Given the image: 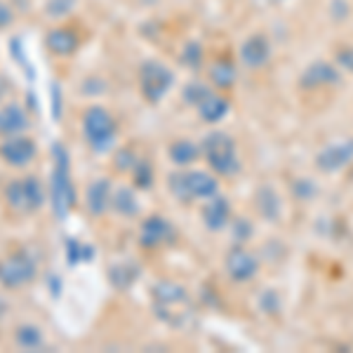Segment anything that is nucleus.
Instances as JSON below:
<instances>
[{
  "mask_svg": "<svg viewBox=\"0 0 353 353\" xmlns=\"http://www.w3.org/2000/svg\"><path fill=\"white\" fill-rule=\"evenodd\" d=\"M52 172H50V205L59 221H66L68 212L76 208V186L71 179V156L61 141L52 144Z\"/></svg>",
  "mask_w": 353,
  "mask_h": 353,
  "instance_id": "nucleus-1",
  "label": "nucleus"
},
{
  "mask_svg": "<svg viewBox=\"0 0 353 353\" xmlns=\"http://www.w3.org/2000/svg\"><path fill=\"white\" fill-rule=\"evenodd\" d=\"M203 161L208 163V170H212L219 179H233L241 174L243 161L238 153L236 139L224 130H210L201 139Z\"/></svg>",
  "mask_w": 353,
  "mask_h": 353,
  "instance_id": "nucleus-2",
  "label": "nucleus"
},
{
  "mask_svg": "<svg viewBox=\"0 0 353 353\" xmlns=\"http://www.w3.org/2000/svg\"><path fill=\"white\" fill-rule=\"evenodd\" d=\"M168 189L176 203L191 205L196 201H208L210 196L219 193V176L212 170L176 168V172L168 176Z\"/></svg>",
  "mask_w": 353,
  "mask_h": 353,
  "instance_id": "nucleus-3",
  "label": "nucleus"
},
{
  "mask_svg": "<svg viewBox=\"0 0 353 353\" xmlns=\"http://www.w3.org/2000/svg\"><path fill=\"white\" fill-rule=\"evenodd\" d=\"M153 311L168 325H184L186 318L191 316V297L189 290L176 281H158L151 288Z\"/></svg>",
  "mask_w": 353,
  "mask_h": 353,
  "instance_id": "nucleus-4",
  "label": "nucleus"
},
{
  "mask_svg": "<svg viewBox=\"0 0 353 353\" xmlns=\"http://www.w3.org/2000/svg\"><path fill=\"white\" fill-rule=\"evenodd\" d=\"M81 128H83L85 141H88L92 153L106 156L109 151H113L116 139H118V125L109 109H104V106H99V104L88 106L81 118Z\"/></svg>",
  "mask_w": 353,
  "mask_h": 353,
  "instance_id": "nucleus-5",
  "label": "nucleus"
},
{
  "mask_svg": "<svg viewBox=\"0 0 353 353\" xmlns=\"http://www.w3.org/2000/svg\"><path fill=\"white\" fill-rule=\"evenodd\" d=\"M174 71L161 59H146L139 64V92L149 104H161L174 88Z\"/></svg>",
  "mask_w": 353,
  "mask_h": 353,
  "instance_id": "nucleus-6",
  "label": "nucleus"
},
{
  "mask_svg": "<svg viewBox=\"0 0 353 353\" xmlns=\"http://www.w3.org/2000/svg\"><path fill=\"white\" fill-rule=\"evenodd\" d=\"M38 276V259L28 250H14L0 259V288L21 290Z\"/></svg>",
  "mask_w": 353,
  "mask_h": 353,
  "instance_id": "nucleus-7",
  "label": "nucleus"
},
{
  "mask_svg": "<svg viewBox=\"0 0 353 353\" xmlns=\"http://www.w3.org/2000/svg\"><path fill=\"white\" fill-rule=\"evenodd\" d=\"M313 165L321 174H339L353 165V137H337L318 149Z\"/></svg>",
  "mask_w": 353,
  "mask_h": 353,
  "instance_id": "nucleus-8",
  "label": "nucleus"
},
{
  "mask_svg": "<svg viewBox=\"0 0 353 353\" xmlns=\"http://www.w3.org/2000/svg\"><path fill=\"white\" fill-rule=\"evenodd\" d=\"M261 259L245 245H233L224 257V273L236 285H248L259 276Z\"/></svg>",
  "mask_w": 353,
  "mask_h": 353,
  "instance_id": "nucleus-9",
  "label": "nucleus"
},
{
  "mask_svg": "<svg viewBox=\"0 0 353 353\" xmlns=\"http://www.w3.org/2000/svg\"><path fill=\"white\" fill-rule=\"evenodd\" d=\"M344 73L339 71L332 59H316L304 66L299 73V90L304 92H318V90H332L339 88Z\"/></svg>",
  "mask_w": 353,
  "mask_h": 353,
  "instance_id": "nucleus-10",
  "label": "nucleus"
},
{
  "mask_svg": "<svg viewBox=\"0 0 353 353\" xmlns=\"http://www.w3.org/2000/svg\"><path fill=\"white\" fill-rule=\"evenodd\" d=\"M273 57V43L264 31H252L238 45V64L248 71H261Z\"/></svg>",
  "mask_w": 353,
  "mask_h": 353,
  "instance_id": "nucleus-11",
  "label": "nucleus"
},
{
  "mask_svg": "<svg viewBox=\"0 0 353 353\" xmlns=\"http://www.w3.org/2000/svg\"><path fill=\"white\" fill-rule=\"evenodd\" d=\"M176 238L172 221L163 214H149L139 224V245L144 250H158L170 245Z\"/></svg>",
  "mask_w": 353,
  "mask_h": 353,
  "instance_id": "nucleus-12",
  "label": "nucleus"
},
{
  "mask_svg": "<svg viewBox=\"0 0 353 353\" xmlns=\"http://www.w3.org/2000/svg\"><path fill=\"white\" fill-rule=\"evenodd\" d=\"M233 219V208H231V201L224 196V193H214L210 196L208 201H203V208H201V221L203 226L208 229L210 233H221L229 229Z\"/></svg>",
  "mask_w": 353,
  "mask_h": 353,
  "instance_id": "nucleus-13",
  "label": "nucleus"
},
{
  "mask_svg": "<svg viewBox=\"0 0 353 353\" xmlns=\"http://www.w3.org/2000/svg\"><path fill=\"white\" fill-rule=\"evenodd\" d=\"M36 153H38L36 141L24 134L5 137V141L0 144V158H3L10 168H26V165L36 158Z\"/></svg>",
  "mask_w": 353,
  "mask_h": 353,
  "instance_id": "nucleus-14",
  "label": "nucleus"
},
{
  "mask_svg": "<svg viewBox=\"0 0 353 353\" xmlns=\"http://www.w3.org/2000/svg\"><path fill=\"white\" fill-rule=\"evenodd\" d=\"M111 198H113V181L109 176H97L94 181H90L85 189V210L90 217L99 219L111 210Z\"/></svg>",
  "mask_w": 353,
  "mask_h": 353,
  "instance_id": "nucleus-15",
  "label": "nucleus"
},
{
  "mask_svg": "<svg viewBox=\"0 0 353 353\" xmlns=\"http://www.w3.org/2000/svg\"><path fill=\"white\" fill-rule=\"evenodd\" d=\"M238 61L229 54L214 57L208 64V83L219 92H229L238 83Z\"/></svg>",
  "mask_w": 353,
  "mask_h": 353,
  "instance_id": "nucleus-16",
  "label": "nucleus"
},
{
  "mask_svg": "<svg viewBox=\"0 0 353 353\" xmlns=\"http://www.w3.org/2000/svg\"><path fill=\"white\" fill-rule=\"evenodd\" d=\"M254 210H257V217L269 221V224H276V221L283 219V198L281 193L276 191V186L271 184H261L257 193H254Z\"/></svg>",
  "mask_w": 353,
  "mask_h": 353,
  "instance_id": "nucleus-17",
  "label": "nucleus"
},
{
  "mask_svg": "<svg viewBox=\"0 0 353 353\" xmlns=\"http://www.w3.org/2000/svg\"><path fill=\"white\" fill-rule=\"evenodd\" d=\"M45 45H48V50L54 57L66 59V57H73L78 52V48H81V38H78V33L73 31V28L57 26L48 33V36H45Z\"/></svg>",
  "mask_w": 353,
  "mask_h": 353,
  "instance_id": "nucleus-18",
  "label": "nucleus"
},
{
  "mask_svg": "<svg viewBox=\"0 0 353 353\" xmlns=\"http://www.w3.org/2000/svg\"><path fill=\"white\" fill-rule=\"evenodd\" d=\"M28 128H31V121H28V113L24 111V106L17 104V101L0 106V137L24 134Z\"/></svg>",
  "mask_w": 353,
  "mask_h": 353,
  "instance_id": "nucleus-19",
  "label": "nucleus"
},
{
  "mask_svg": "<svg viewBox=\"0 0 353 353\" xmlns=\"http://www.w3.org/2000/svg\"><path fill=\"white\" fill-rule=\"evenodd\" d=\"M168 158L174 168L184 170V168H191L193 163H198L203 158L201 153V141H193L189 137H179V139L170 141L168 146Z\"/></svg>",
  "mask_w": 353,
  "mask_h": 353,
  "instance_id": "nucleus-20",
  "label": "nucleus"
},
{
  "mask_svg": "<svg viewBox=\"0 0 353 353\" xmlns=\"http://www.w3.org/2000/svg\"><path fill=\"white\" fill-rule=\"evenodd\" d=\"M229 111H231L229 97H226L224 92H219V90H214L212 94H208V97H205V99L201 101V104L196 106L198 118H201L203 123H208V125H217V123H221L226 116H229Z\"/></svg>",
  "mask_w": 353,
  "mask_h": 353,
  "instance_id": "nucleus-21",
  "label": "nucleus"
},
{
  "mask_svg": "<svg viewBox=\"0 0 353 353\" xmlns=\"http://www.w3.org/2000/svg\"><path fill=\"white\" fill-rule=\"evenodd\" d=\"M106 276H109V283L116 292H125V290H130L137 281H139L141 269L130 259L128 261H116V264L109 266Z\"/></svg>",
  "mask_w": 353,
  "mask_h": 353,
  "instance_id": "nucleus-22",
  "label": "nucleus"
},
{
  "mask_svg": "<svg viewBox=\"0 0 353 353\" xmlns=\"http://www.w3.org/2000/svg\"><path fill=\"white\" fill-rule=\"evenodd\" d=\"M111 210L121 217L132 219L139 214V201H137L134 186H118L113 189V198H111Z\"/></svg>",
  "mask_w": 353,
  "mask_h": 353,
  "instance_id": "nucleus-23",
  "label": "nucleus"
},
{
  "mask_svg": "<svg viewBox=\"0 0 353 353\" xmlns=\"http://www.w3.org/2000/svg\"><path fill=\"white\" fill-rule=\"evenodd\" d=\"M14 344L19 346L21 351H38L43 349L45 337H43V330L33 323H21L14 330Z\"/></svg>",
  "mask_w": 353,
  "mask_h": 353,
  "instance_id": "nucleus-24",
  "label": "nucleus"
},
{
  "mask_svg": "<svg viewBox=\"0 0 353 353\" xmlns=\"http://www.w3.org/2000/svg\"><path fill=\"white\" fill-rule=\"evenodd\" d=\"M3 193H5V203H8V208L12 210V212H17V214H31V212H28L24 179H10Z\"/></svg>",
  "mask_w": 353,
  "mask_h": 353,
  "instance_id": "nucleus-25",
  "label": "nucleus"
},
{
  "mask_svg": "<svg viewBox=\"0 0 353 353\" xmlns=\"http://www.w3.org/2000/svg\"><path fill=\"white\" fill-rule=\"evenodd\" d=\"M130 179H132V186L139 191H151L153 184H156V170H153V163L149 158H139L134 163V168L130 170Z\"/></svg>",
  "mask_w": 353,
  "mask_h": 353,
  "instance_id": "nucleus-26",
  "label": "nucleus"
},
{
  "mask_svg": "<svg viewBox=\"0 0 353 353\" xmlns=\"http://www.w3.org/2000/svg\"><path fill=\"white\" fill-rule=\"evenodd\" d=\"M181 66H186L189 71H201L205 64V45L201 41H189L184 43L179 54Z\"/></svg>",
  "mask_w": 353,
  "mask_h": 353,
  "instance_id": "nucleus-27",
  "label": "nucleus"
},
{
  "mask_svg": "<svg viewBox=\"0 0 353 353\" xmlns=\"http://www.w3.org/2000/svg\"><path fill=\"white\" fill-rule=\"evenodd\" d=\"M214 92V88L210 83H205V81H189L181 88V99H184V104L186 106H191V109H196L198 104L205 99L208 94H212Z\"/></svg>",
  "mask_w": 353,
  "mask_h": 353,
  "instance_id": "nucleus-28",
  "label": "nucleus"
},
{
  "mask_svg": "<svg viewBox=\"0 0 353 353\" xmlns=\"http://www.w3.org/2000/svg\"><path fill=\"white\" fill-rule=\"evenodd\" d=\"M24 189H26V201H28V212H38L45 205V189L43 181L36 174L24 176Z\"/></svg>",
  "mask_w": 353,
  "mask_h": 353,
  "instance_id": "nucleus-29",
  "label": "nucleus"
},
{
  "mask_svg": "<svg viewBox=\"0 0 353 353\" xmlns=\"http://www.w3.org/2000/svg\"><path fill=\"white\" fill-rule=\"evenodd\" d=\"M233 245H248L254 238V221L250 217H233L229 224Z\"/></svg>",
  "mask_w": 353,
  "mask_h": 353,
  "instance_id": "nucleus-30",
  "label": "nucleus"
},
{
  "mask_svg": "<svg viewBox=\"0 0 353 353\" xmlns=\"http://www.w3.org/2000/svg\"><path fill=\"white\" fill-rule=\"evenodd\" d=\"M332 61L337 64V68L341 73H351V76H353V43L334 45Z\"/></svg>",
  "mask_w": 353,
  "mask_h": 353,
  "instance_id": "nucleus-31",
  "label": "nucleus"
},
{
  "mask_svg": "<svg viewBox=\"0 0 353 353\" xmlns=\"http://www.w3.org/2000/svg\"><path fill=\"white\" fill-rule=\"evenodd\" d=\"M137 161H139V156H137V151L132 146H123V149H118L113 153V170L121 174H128L130 170L134 168Z\"/></svg>",
  "mask_w": 353,
  "mask_h": 353,
  "instance_id": "nucleus-32",
  "label": "nucleus"
},
{
  "mask_svg": "<svg viewBox=\"0 0 353 353\" xmlns=\"http://www.w3.org/2000/svg\"><path fill=\"white\" fill-rule=\"evenodd\" d=\"M292 196L301 203H311L318 196V184L309 176H299L292 181Z\"/></svg>",
  "mask_w": 353,
  "mask_h": 353,
  "instance_id": "nucleus-33",
  "label": "nucleus"
},
{
  "mask_svg": "<svg viewBox=\"0 0 353 353\" xmlns=\"http://www.w3.org/2000/svg\"><path fill=\"white\" fill-rule=\"evenodd\" d=\"M61 113H64V92H61V85L54 81L50 85V116L54 123H59Z\"/></svg>",
  "mask_w": 353,
  "mask_h": 353,
  "instance_id": "nucleus-34",
  "label": "nucleus"
},
{
  "mask_svg": "<svg viewBox=\"0 0 353 353\" xmlns=\"http://www.w3.org/2000/svg\"><path fill=\"white\" fill-rule=\"evenodd\" d=\"M73 8H76V0H48L45 14L52 17V19H64L66 14L73 12Z\"/></svg>",
  "mask_w": 353,
  "mask_h": 353,
  "instance_id": "nucleus-35",
  "label": "nucleus"
},
{
  "mask_svg": "<svg viewBox=\"0 0 353 353\" xmlns=\"http://www.w3.org/2000/svg\"><path fill=\"white\" fill-rule=\"evenodd\" d=\"M64 254H66L68 266H78L83 261V243L78 241V238L68 236L64 241Z\"/></svg>",
  "mask_w": 353,
  "mask_h": 353,
  "instance_id": "nucleus-36",
  "label": "nucleus"
},
{
  "mask_svg": "<svg viewBox=\"0 0 353 353\" xmlns=\"http://www.w3.org/2000/svg\"><path fill=\"white\" fill-rule=\"evenodd\" d=\"M259 309L264 311L266 316H276V313H281V297H278L276 290H266V292H261Z\"/></svg>",
  "mask_w": 353,
  "mask_h": 353,
  "instance_id": "nucleus-37",
  "label": "nucleus"
},
{
  "mask_svg": "<svg viewBox=\"0 0 353 353\" xmlns=\"http://www.w3.org/2000/svg\"><path fill=\"white\" fill-rule=\"evenodd\" d=\"M106 83L104 81H99V78H88L85 81V85H83V94H101V92H106Z\"/></svg>",
  "mask_w": 353,
  "mask_h": 353,
  "instance_id": "nucleus-38",
  "label": "nucleus"
},
{
  "mask_svg": "<svg viewBox=\"0 0 353 353\" xmlns=\"http://www.w3.org/2000/svg\"><path fill=\"white\" fill-rule=\"evenodd\" d=\"M48 290H50V294H52L54 299H59V297H61V290H64V283H61L59 273H50V276H48Z\"/></svg>",
  "mask_w": 353,
  "mask_h": 353,
  "instance_id": "nucleus-39",
  "label": "nucleus"
},
{
  "mask_svg": "<svg viewBox=\"0 0 353 353\" xmlns=\"http://www.w3.org/2000/svg\"><path fill=\"white\" fill-rule=\"evenodd\" d=\"M12 21H14V12H12V8H10L8 3H3V0H0V28L12 26Z\"/></svg>",
  "mask_w": 353,
  "mask_h": 353,
  "instance_id": "nucleus-40",
  "label": "nucleus"
},
{
  "mask_svg": "<svg viewBox=\"0 0 353 353\" xmlns=\"http://www.w3.org/2000/svg\"><path fill=\"white\" fill-rule=\"evenodd\" d=\"M94 254H97L94 245L83 243V261H92V259H94Z\"/></svg>",
  "mask_w": 353,
  "mask_h": 353,
  "instance_id": "nucleus-41",
  "label": "nucleus"
},
{
  "mask_svg": "<svg viewBox=\"0 0 353 353\" xmlns=\"http://www.w3.org/2000/svg\"><path fill=\"white\" fill-rule=\"evenodd\" d=\"M3 92H5V90H3V85H0V99H3Z\"/></svg>",
  "mask_w": 353,
  "mask_h": 353,
  "instance_id": "nucleus-42",
  "label": "nucleus"
}]
</instances>
